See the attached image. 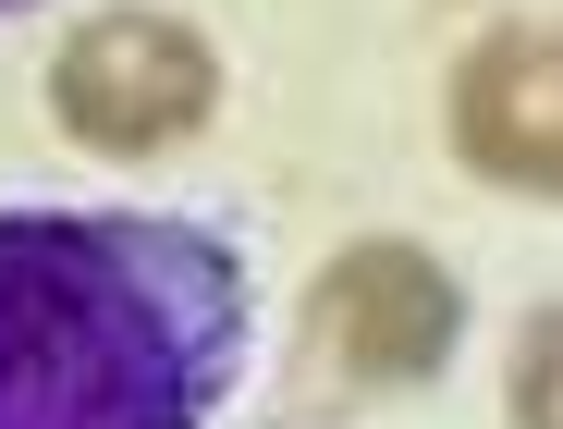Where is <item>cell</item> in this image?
Here are the masks:
<instances>
[{
    "mask_svg": "<svg viewBox=\"0 0 563 429\" xmlns=\"http://www.w3.org/2000/svg\"><path fill=\"white\" fill-rule=\"evenodd\" d=\"M209 99H221V62H209L197 25H172V13H99V25L62 50V74H49L62 135L111 147V160L184 147V135L209 123Z\"/></svg>",
    "mask_w": 563,
    "mask_h": 429,
    "instance_id": "2",
    "label": "cell"
},
{
    "mask_svg": "<svg viewBox=\"0 0 563 429\" xmlns=\"http://www.w3.org/2000/svg\"><path fill=\"white\" fill-rule=\"evenodd\" d=\"M453 319H465V295H453V271L429 245H355V257H331V271L307 283V343L355 393L429 381L453 356Z\"/></svg>",
    "mask_w": 563,
    "mask_h": 429,
    "instance_id": "3",
    "label": "cell"
},
{
    "mask_svg": "<svg viewBox=\"0 0 563 429\" xmlns=\"http://www.w3.org/2000/svg\"><path fill=\"white\" fill-rule=\"evenodd\" d=\"M0 13H13V0H0Z\"/></svg>",
    "mask_w": 563,
    "mask_h": 429,
    "instance_id": "5",
    "label": "cell"
},
{
    "mask_svg": "<svg viewBox=\"0 0 563 429\" xmlns=\"http://www.w3.org/2000/svg\"><path fill=\"white\" fill-rule=\"evenodd\" d=\"M233 369V233L135 209H0V429H209Z\"/></svg>",
    "mask_w": 563,
    "mask_h": 429,
    "instance_id": "1",
    "label": "cell"
},
{
    "mask_svg": "<svg viewBox=\"0 0 563 429\" xmlns=\"http://www.w3.org/2000/svg\"><path fill=\"white\" fill-rule=\"evenodd\" d=\"M551 74H563L551 25H503V37L465 50V74H453V147L478 160L490 185L551 197V172H563V147H551Z\"/></svg>",
    "mask_w": 563,
    "mask_h": 429,
    "instance_id": "4",
    "label": "cell"
}]
</instances>
